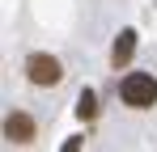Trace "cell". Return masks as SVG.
<instances>
[{"mask_svg":"<svg viewBox=\"0 0 157 152\" xmlns=\"http://www.w3.org/2000/svg\"><path fill=\"white\" fill-rule=\"evenodd\" d=\"M119 97H123V106H132V110L157 106V76L153 72H128L119 80Z\"/></svg>","mask_w":157,"mask_h":152,"instance_id":"cell-1","label":"cell"},{"mask_svg":"<svg viewBox=\"0 0 157 152\" xmlns=\"http://www.w3.org/2000/svg\"><path fill=\"white\" fill-rule=\"evenodd\" d=\"M26 80L34 85V89H51V85H59L64 80V68H59V59L55 55H30L26 59Z\"/></svg>","mask_w":157,"mask_h":152,"instance_id":"cell-2","label":"cell"},{"mask_svg":"<svg viewBox=\"0 0 157 152\" xmlns=\"http://www.w3.org/2000/svg\"><path fill=\"white\" fill-rule=\"evenodd\" d=\"M34 135H38V127L26 110H13L4 118V144H34Z\"/></svg>","mask_w":157,"mask_h":152,"instance_id":"cell-3","label":"cell"},{"mask_svg":"<svg viewBox=\"0 0 157 152\" xmlns=\"http://www.w3.org/2000/svg\"><path fill=\"white\" fill-rule=\"evenodd\" d=\"M132 55H136V30H123V34L115 38V47H110V68H115V72L128 68Z\"/></svg>","mask_w":157,"mask_h":152,"instance_id":"cell-4","label":"cell"},{"mask_svg":"<svg viewBox=\"0 0 157 152\" xmlns=\"http://www.w3.org/2000/svg\"><path fill=\"white\" fill-rule=\"evenodd\" d=\"M77 118H98V97H94V89H81L77 93Z\"/></svg>","mask_w":157,"mask_h":152,"instance_id":"cell-5","label":"cell"}]
</instances>
